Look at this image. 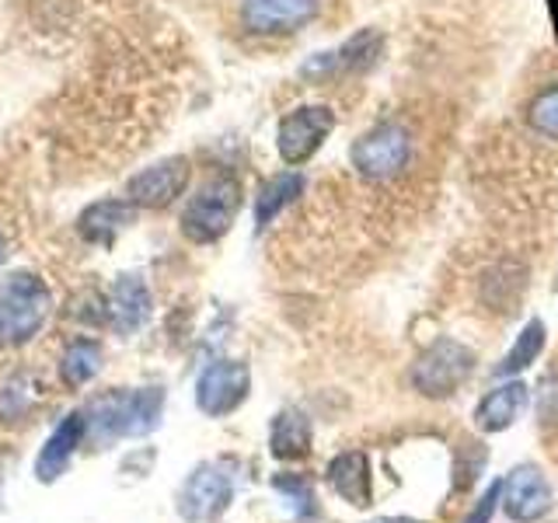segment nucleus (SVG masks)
<instances>
[{
	"mask_svg": "<svg viewBox=\"0 0 558 523\" xmlns=\"http://www.w3.org/2000/svg\"><path fill=\"white\" fill-rule=\"evenodd\" d=\"M499 496H502L506 516H510L513 523H537V520H545L551 513V506H555L548 478L531 464L513 467L510 478L502 482Z\"/></svg>",
	"mask_w": 558,
	"mask_h": 523,
	"instance_id": "f8f14e48",
	"label": "nucleus"
},
{
	"mask_svg": "<svg viewBox=\"0 0 558 523\" xmlns=\"http://www.w3.org/2000/svg\"><path fill=\"white\" fill-rule=\"evenodd\" d=\"M471 370H475V353L453 339H440L412 366V388L426 398H447L471 377Z\"/></svg>",
	"mask_w": 558,
	"mask_h": 523,
	"instance_id": "423d86ee",
	"label": "nucleus"
},
{
	"mask_svg": "<svg viewBox=\"0 0 558 523\" xmlns=\"http://www.w3.org/2000/svg\"><path fill=\"white\" fill-rule=\"evenodd\" d=\"M4 258H8V238L0 234V266H4Z\"/></svg>",
	"mask_w": 558,
	"mask_h": 523,
	"instance_id": "cd10ccee",
	"label": "nucleus"
},
{
	"mask_svg": "<svg viewBox=\"0 0 558 523\" xmlns=\"http://www.w3.org/2000/svg\"><path fill=\"white\" fill-rule=\"evenodd\" d=\"M523 409H527V384L510 380V384H499V388H493L478 401L475 423L485 433H502L517 423Z\"/></svg>",
	"mask_w": 558,
	"mask_h": 523,
	"instance_id": "dca6fc26",
	"label": "nucleus"
},
{
	"mask_svg": "<svg viewBox=\"0 0 558 523\" xmlns=\"http://www.w3.org/2000/svg\"><path fill=\"white\" fill-rule=\"evenodd\" d=\"M328 482L349 506H356V510L371 506V458H366V453L360 450L339 453V458L328 464Z\"/></svg>",
	"mask_w": 558,
	"mask_h": 523,
	"instance_id": "f3484780",
	"label": "nucleus"
},
{
	"mask_svg": "<svg viewBox=\"0 0 558 523\" xmlns=\"http://www.w3.org/2000/svg\"><path fill=\"white\" fill-rule=\"evenodd\" d=\"M331 130H336V112H331L328 105H301V109H293L279 119L276 150L283 157V165L301 168L322 150Z\"/></svg>",
	"mask_w": 558,
	"mask_h": 523,
	"instance_id": "39448f33",
	"label": "nucleus"
},
{
	"mask_svg": "<svg viewBox=\"0 0 558 523\" xmlns=\"http://www.w3.org/2000/svg\"><path fill=\"white\" fill-rule=\"evenodd\" d=\"M307 179L301 171H279L272 179H266L258 185V196H255V227L266 231V227L283 214L290 203H296L304 196Z\"/></svg>",
	"mask_w": 558,
	"mask_h": 523,
	"instance_id": "a211bd4d",
	"label": "nucleus"
},
{
	"mask_svg": "<svg viewBox=\"0 0 558 523\" xmlns=\"http://www.w3.org/2000/svg\"><path fill=\"white\" fill-rule=\"evenodd\" d=\"M384 52V35L377 28H363L356 35H349V39L331 49V52H318V57H311L304 66H301V77L304 81H339V77H356V74H366Z\"/></svg>",
	"mask_w": 558,
	"mask_h": 523,
	"instance_id": "0eeeda50",
	"label": "nucleus"
},
{
	"mask_svg": "<svg viewBox=\"0 0 558 523\" xmlns=\"http://www.w3.org/2000/svg\"><path fill=\"white\" fill-rule=\"evenodd\" d=\"M133 214H136V206L130 199H98L77 217V231L87 244L109 248V244L133 223Z\"/></svg>",
	"mask_w": 558,
	"mask_h": 523,
	"instance_id": "2eb2a0df",
	"label": "nucleus"
},
{
	"mask_svg": "<svg viewBox=\"0 0 558 523\" xmlns=\"http://www.w3.org/2000/svg\"><path fill=\"white\" fill-rule=\"evenodd\" d=\"M322 0H241V25L252 35H290L311 25Z\"/></svg>",
	"mask_w": 558,
	"mask_h": 523,
	"instance_id": "9b49d317",
	"label": "nucleus"
},
{
	"mask_svg": "<svg viewBox=\"0 0 558 523\" xmlns=\"http://www.w3.org/2000/svg\"><path fill=\"white\" fill-rule=\"evenodd\" d=\"M165 391L161 388H140V391H112L101 394L87 409V433L98 443L122 440V436H147L161 423Z\"/></svg>",
	"mask_w": 558,
	"mask_h": 523,
	"instance_id": "f257e3e1",
	"label": "nucleus"
},
{
	"mask_svg": "<svg viewBox=\"0 0 558 523\" xmlns=\"http://www.w3.org/2000/svg\"><path fill=\"white\" fill-rule=\"evenodd\" d=\"M527 126L537 136L558 139V84L534 95V101L527 105Z\"/></svg>",
	"mask_w": 558,
	"mask_h": 523,
	"instance_id": "5701e85b",
	"label": "nucleus"
},
{
	"mask_svg": "<svg viewBox=\"0 0 558 523\" xmlns=\"http://www.w3.org/2000/svg\"><path fill=\"white\" fill-rule=\"evenodd\" d=\"M84 436H87V415L84 412H70L63 423L52 429L46 447L39 450V461H35V478L57 482L66 471V464L74 461V453L84 443Z\"/></svg>",
	"mask_w": 558,
	"mask_h": 523,
	"instance_id": "4468645a",
	"label": "nucleus"
},
{
	"mask_svg": "<svg viewBox=\"0 0 558 523\" xmlns=\"http://www.w3.org/2000/svg\"><path fill=\"white\" fill-rule=\"evenodd\" d=\"M371 523H415V520H405V516H377Z\"/></svg>",
	"mask_w": 558,
	"mask_h": 523,
	"instance_id": "bb28decb",
	"label": "nucleus"
},
{
	"mask_svg": "<svg viewBox=\"0 0 558 523\" xmlns=\"http://www.w3.org/2000/svg\"><path fill=\"white\" fill-rule=\"evenodd\" d=\"M548 14H551V28H555V42H558V0H548Z\"/></svg>",
	"mask_w": 558,
	"mask_h": 523,
	"instance_id": "a878e982",
	"label": "nucleus"
},
{
	"mask_svg": "<svg viewBox=\"0 0 558 523\" xmlns=\"http://www.w3.org/2000/svg\"><path fill=\"white\" fill-rule=\"evenodd\" d=\"M35 398V384L28 377H14L8 380V388L0 391V412L4 415H22Z\"/></svg>",
	"mask_w": 558,
	"mask_h": 523,
	"instance_id": "b1692460",
	"label": "nucleus"
},
{
	"mask_svg": "<svg viewBox=\"0 0 558 523\" xmlns=\"http://www.w3.org/2000/svg\"><path fill=\"white\" fill-rule=\"evenodd\" d=\"M272 488H276L279 496L287 499L290 513H293L296 520H307V516L318 513V499H314V485H311L304 475H276V478H272Z\"/></svg>",
	"mask_w": 558,
	"mask_h": 523,
	"instance_id": "4be33fe9",
	"label": "nucleus"
},
{
	"mask_svg": "<svg viewBox=\"0 0 558 523\" xmlns=\"http://www.w3.org/2000/svg\"><path fill=\"white\" fill-rule=\"evenodd\" d=\"M412 161V136L398 122H380L349 147V165L366 182H391Z\"/></svg>",
	"mask_w": 558,
	"mask_h": 523,
	"instance_id": "20e7f679",
	"label": "nucleus"
},
{
	"mask_svg": "<svg viewBox=\"0 0 558 523\" xmlns=\"http://www.w3.org/2000/svg\"><path fill=\"white\" fill-rule=\"evenodd\" d=\"M269 443L276 458H304L311 450V423L304 418V412H296V409L279 412L272 423Z\"/></svg>",
	"mask_w": 558,
	"mask_h": 523,
	"instance_id": "aec40b11",
	"label": "nucleus"
},
{
	"mask_svg": "<svg viewBox=\"0 0 558 523\" xmlns=\"http://www.w3.org/2000/svg\"><path fill=\"white\" fill-rule=\"evenodd\" d=\"M52 311V293L35 272L0 279V349L25 345L43 331Z\"/></svg>",
	"mask_w": 558,
	"mask_h": 523,
	"instance_id": "f03ea898",
	"label": "nucleus"
},
{
	"mask_svg": "<svg viewBox=\"0 0 558 523\" xmlns=\"http://www.w3.org/2000/svg\"><path fill=\"white\" fill-rule=\"evenodd\" d=\"M189 157H165L126 182V199L136 209H165L182 196L189 185Z\"/></svg>",
	"mask_w": 558,
	"mask_h": 523,
	"instance_id": "9d476101",
	"label": "nucleus"
},
{
	"mask_svg": "<svg viewBox=\"0 0 558 523\" xmlns=\"http://www.w3.org/2000/svg\"><path fill=\"white\" fill-rule=\"evenodd\" d=\"M541 349H545V321H527V328L517 336V342H513L510 353H506V360L496 366V374L510 377V374L527 370L531 363H537Z\"/></svg>",
	"mask_w": 558,
	"mask_h": 523,
	"instance_id": "412c9836",
	"label": "nucleus"
},
{
	"mask_svg": "<svg viewBox=\"0 0 558 523\" xmlns=\"http://www.w3.org/2000/svg\"><path fill=\"white\" fill-rule=\"evenodd\" d=\"M150 290L140 276H119L112 283L109 301H105V321H109L119 336H133L150 318Z\"/></svg>",
	"mask_w": 558,
	"mask_h": 523,
	"instance_id": "ddd939ff",
	"label": "nucleus"
},
{
	"mask_svg": "<svg viewBox=\"0 0 558 523\" xmlns=\"http://www.w3.org/2000/svg\"><path fill=\"white\" fill-rule=\"evenodd\" d=\"M252 391V374L248 366L238 360H217L209 363L206 370L199 374L196 384V405L203 415L220 418L227 412H234L244 398Z\"/></svg>",
	"mask_w": 558,
	"mask_h": 523,
	"instance_id": "1a4fd4ad",
	"label": "nucleus"
},
{
	"mask_svg": "<svg viewBox=\"0 0 558 523\" xmlns=\"http://www.w3.org/2000/svg\"><path fill=\"white\" fill-rule=\"evenodd\" d=\"M231 499H234V478L227 475V467L199 464L179 488L174 506H179V516L185 523H209L231 506Z\"/></svg>",
	"mask_w": 558,
	"mask_h": 523,
	"instance_id": "6e6552de",
	"label": "nucleus"
},
{
	"mask_svg": "<svg viewBox=\"0 0 558 523\" xmlns=\"http://www.w3.org/2000/svg\"><path fill=\"white\" fill-rule=\"evenodd\" d=\"M499 492H502V482H496L493 488H488V492L482 496V502H478L475 510H471L468 516H464V523H488V520H493V513H496V502L502 499Z\"/></svg>",
	"mask_w": 558,
	"mask_h": 523,
	"instance_id": "393cba45",
	"label": "nucleus"
},
{
	"mask_svg": "<svg viewBox=\"0 0 558 523\" xmlns=\"http://www.w3.org/2000/svg\"><path fill=\"white\" fill-rule=\"evenodd\" d=\"M241 209V182L234 174H214V179H206L196 196H192L182 209V234L192 241V244H214L220 241L227 231H231V223Z\"/></svg>",
	"mask_w": 558,
	"mask_h": 523,
	"instance_id": "7ed1b4c3",
	"label": "nucleus"
},
{
	"mask_svg": "<svg viewBox=\"0 0 558 523\" xmlns=\"http://www.w3.org/2000/svg\"><path fill=\"white\" fill-rule=\"evenodd\" d=\"M101 370V345L95 339H74L66 342L63 356H60V380L66 388H84L92 384Z\"/></svg>",
	"mask_w": 558,
	"mask_h": 523,
	"instance_id": "6ab92c4d",
	"label": "nucleus"
}]
</instances>
